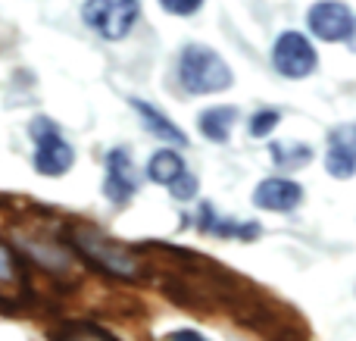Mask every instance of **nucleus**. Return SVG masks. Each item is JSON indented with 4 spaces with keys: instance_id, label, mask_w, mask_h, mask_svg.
I'll return each mask as SVG.
<instances>
[{
    "instance_id": "12",
    "label": "nucleus",
    "mask_w": 356,
    "mask_h": 341,
    "mask_svg": "<svg viewBox=\"0 0 356 341\" xmlns=\"http://www.w3.org/2000/svg\"><path fill=\"white\" fill-rule=\"evenodd\" d=\"M234 122H238V106H209V110L200 113L197 125L200 132L216 144H225L228 135H232Z\"/></svg>"
},
{
    "instance_id": "14",
    "label": "nucleus",
    "mask_w": 356,
    "mask_h": 341,
    "mask_svg": "<svg viewBox=\"0 0 356 341\" xmlns=\"http://www.w3.org/2000/svg\"><path fill=\"white\" fill-rule=\"evenodd\" d=\"M184 173V160L175 154V150H156L147 163V175L156 185H172L178 175Z\"/></svg>"
},
{
    "instance_id": "13",
    "label": "nucleus",
    "mask_w": 356,
    "mask_h": 341,
    "mask_svg": "<svg viewBox=\"0 0 356 341\" xmlns=\"http://www.w3.org/2000/svg\"><path fill=\"white\" fill-rule=\"evenodd\" d=\"M131 106L138 110V116H141V122L147 125L150 135L166 138V141H172V144H188V135H184V132L178 129L175 122H169V119L163 116L156 106H150L147 100H131Z\"/></svg>"
},
{
    "instance_id": "6",
    "label": "nucleus",
    "mask_w": 356,
    "mask_h": 341,
    "mask_svg": "<svg viewBox=\"0 0 356 341\" xmlns=\"http://www.w3.org/2000/svg\"><path fill=\"white\" fill-rule=\"evenodd\" d=\"M307 25L319 41H347L353 29V13L347 10L338 0H322V3H313L307 13Z\"/></svg>"
},
{
    "instance_id": "7",
    "label": "nucleus",
    "mask_w": 356,
    "mask_h": 341,
    "mask_svg": "<svg viewBox=\"0 0 356 341\" xmlns=\"http://www.w3.org/2000/svg\"><path fill=\"white\" fill-rule=\"evenodd\" d=\"M138 191V173L135 163L129 160V150L116 148L106 154V182H104V194L113 200L116 207L129 204Z\"/></svg>"
},
{
    "instance_id": "15",
    "label": "nucleus",
    "mask_w": 356,
    "mask_h": 341,
    "mask_svg": "<svg viewBox=\"0 0 356 341\" xmlns=\"http://www.w3.org/2000/svg\"><path fill=\"white\" fill-rule=\"evenodd\" d=\"M54 341H119V338L94 323H69L56 332Z\"/></svg>"
},
{
    "instance_id": "10",
    "label": "nucleus",
    "mask_w": 356,
    "mask_h": 341,
    "mask_svg": "<svg viewBox=\"0 0 356 341\" xmlns=\"http://www.w3.org/2000/svg\"><path fill=\"white\" fill-rule=\"evenodd\" d=\"M197 225L209 235H222V238H257L259 235V225L257 223H232V219H219L216 216V207L213 204H203L200 207V216H197Z\"/></svg>"
},
{
    "instance_id": "11",
    "label": "nucleus",
    "mask_w": 356,
    "mask_h": 341,
    "mask_svg": "<svg viewBox=\"0 0 356 341\" xmlns=\"http://www.w3.org/2000/svg\"><path fill=\"white\" fill-rule=\"evenodd\" d=\"M22 285H25L22 263H19V257L0 241V304L13 307V298L22 292Z\"/></svg>"
},
{
    "instance_id": "4",
    "label": "nucleus",
    "mask_w": 356,
    "mask_h": 341,
    "mask_svg": "<svg viewBox=\"0 0 356 341\" xmlns=\"http://www.w3.org/2000/svg\"><path fill=\"white\" fill-rule=\"evenodd\" d=\"M85 16L88 29H94L106 41H122L131 29H135L138 16H141V3L138 0H85Z\"/></svg>"
},
{
    "instance_id": "21",
    "label": "nucleus",
    "mask_w": 356,
    "mask_h": 341,
    "mask_svg": "<svg viewBox=\"0 0 356 341\" xmlns=\"http://www.w3.org/2000/svg\"><path fill=\"white\" fill-rule=\"evenodd\" d=\"M347 44H350V50L356 54V16H353V29H350V38H347Z\"/></svg>"
},
{
    "instance_id": "16",
    "label": "nucleus",
    "mask_w": 356,
    "mask_h": 341,
    "mask_svg": "<svg viewBox=\"0 0 356 341\" xmlns=\"http://www.w3.org/2000/svg\"><path fill=\"white\" fill-rule=\"evenodd\" d=\"M272 157H275L278 166H288V169H297L303 166L307 160H313V148H307V144H272Z\"/></svg>"
},
{
    "instance_id": "2",
    "label": "nucleus",
    "mask_w": 356,
    "mask_h": 341,
    "mask_svg": "<svg viewBox=\"0 0 356 341\" xmlns=\"http://www.w3.org/2000/svg\"><path fill=\"white\" fill-rule=\"evenodd\" d=\"M31 141H35V169L41 175H66L75 163V150L72 144L63 138L60 125L47 116H38L31 119Z\"/></svg>"
},
{
    "instance_id": "3",
    "label": "nucleus",
    "mask_w": 356,
    "mask_h": 341,
    "mask_svg": "<svg viewBox=\"0 0 356 341\" xmlns=\"http://www.w3.org/2000/svg\"><path fill=\"white\" fill-rule=\"evenodd\" d=\"M72 241L94 267H100L104 273L116 276V279H138V273H141V263L135 260V254H129V251L119 248L116 241H110L104 232L75 229Z\"/></svg>"
},
{
    "instance_id": "8",
    "label": "nucleus",
    "mask_w": 356,
    "mask_h": 341,
    "mask_svg": "<svg viewBox=\"0 0 356 341\" xmlns=\"http://www.w3.org/2000/svg\"><path fill=\"white\" fill-rule=\"evenodd\" d=\"M325 169L334 179H350L356 173V125H338L328 135V154H325Z\"/></svg>"
},
{
    "instance_id": "17",
    "label": "nucleus",
    "mask_w": 356,
    "mask_h": 341,
    "mask_svg": "<svg viewBox=\"0 0 356 341\" xmlns=\"http://www.w3.org/2000/svg\"><path fill=\"white\" fill-rule=\"evenodd\" d=\"M278 122H282V113H278V110H259V113H253V119H250V135H253V138H266Z\"/></svg>"
},
{
    "instance_id": "20",
    "label": "nucleus",
    "mask_w": 356,
    "mask_h": 341,
    "mask_svg": "<svg viewBox=\"0 0 356 341\" xmlns=\"http://www.w3.org/2000/svg\"><path fill=\"white\" fill-rule=\"evenodd\" d=\"M163 341H209V338H203L200 332H194V329H178V332H169Z\"/></svg>"
},
{
    "instance_id": "18",
    "label": "nucleus",
    "mask_w": 356,
    "mask_h": 341,
    "mask_svg": "<svg viewBox=\"0 0 356 341\" xmlns=\"http://www.w3.org/2000/svg\"><path fill=\"white\" fill-rule=\"evenodd\" d=\"M169 191H172V198L175 200H191L197 194V179L191 173H181L178 179L169 185Z\"/></svg>"
},
{
    "instance_id": "5",
    "label": "nucleus",
    "mask_w": 356,
    "mask_h": 341,
    "mask_svg": "<svg viewBox=\"0 0 356 341\" xmlns=\"http://www.w3.org/2000/svg\"><path fill=\"white\" fill-rule=\"evenodd\" d=\"M272 66L284 79H307L319 66V54H316L313 41L300 31H282L272 44Z\"/></svg>"
},
{
    "instance_id": "19",
    "label": "nucleus",
    "mask_w": 356,
    "mask_h": 341,
    "mask_svg": "<svg viewBox=\"0 0 356 341\" xmlns=\"http://www.w3.org/2000/svg\"><path fill=\"white\" fill-rule=\"evenodd\" d=\"M160 6L169 16H194L203 6V0H160Z\"/></svg>"
},
{
    "instance_id": "1",
    "label": "nucleus",
    "mask_w": 356,
    "mask_h": 341,
    "mask_svg": "<svg viewBox=\"0 0 356 341\" xmlns=\"http://www.w3.org/2000/svg\"><path fill=\"white\" fill-rule=\"evenodd\" d=\"M178 79L188 94H219L234 81L228 63L203 44H188L178 56Z\"/></svg>"
},
{
    "instance_id": "9",
    "label": "nucleus",
    "mask_w": 356,
    "mask_h": 341,
    "mask_svg": "<svg viewBox=\"0 0 356 341\" xmlns=\"http://www.w3.org/2000/svg\"><path fill=\"white\" fill-rule=\"evenodd\" d=\"M300 200H303V188L291 179H266L253 191V204L259 210H272V213H291L300 207Z\"/></svg>"
}]
</instances>
